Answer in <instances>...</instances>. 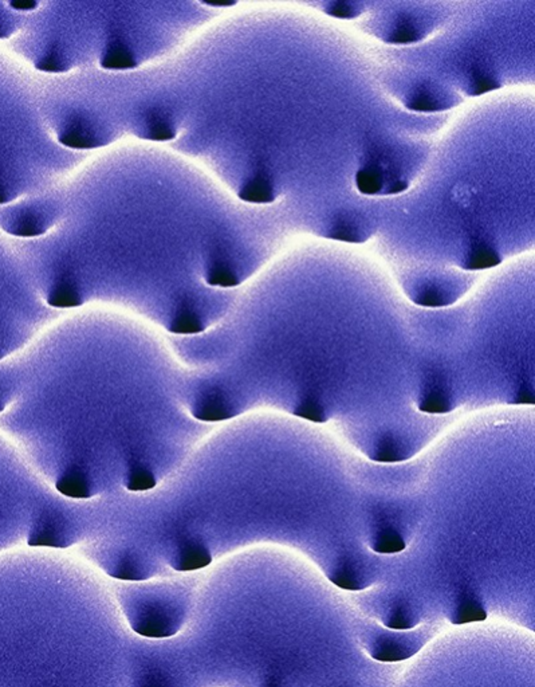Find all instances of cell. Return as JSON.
Here are the masks:
<instances>
[{
  "label": "cell",
  "mask_w": 535,
  "mask_h": 687,
  "mask_svg": "<svg viewBox=\"0 0 535 687\" xmlns=\"http://www.w3.org/2000/svg\"><path fill=\"white\" fill-rule=\"evenodd\" d=\"M373 458L379 462H397L402 459V454L396 443L385 442L377 449Z\"/></svg>",
  "instance_id": "cell-28"
},
{
  "label": "cell",
  "mask_w": 535,
  "mask_h": 687,
  "mask_svg": "<svg viewBox=\"0 0 535 687\" xmlns=\"http://www.w3.org/2000/svg\"><path fill=\"white\" fill-rule=\"evenodd\" d=\"M47 302L56 307H76L82 304V298L73 286H70L68 283H62L50 293Z\"/></svg>",
  "instance_id": "cell-10"
},
{
  "label": "cell",
  "mask_w": 535,
  "mask_h": 687,
  "mask_svg": "<svg viewBox=\"0 0 535 687\" xmlns=\"http://www.w3.org/2000/svg\"><path fill=\"white\" fill-rule=\"evenodd\" d=\"M420 409L427 414H447L451 411V404L444 395L429 394L422 402Z\"/></svg>",
  "instance_id": "cell-21"
},
{
  "label": "cell",
  "mask_w": 535,
  "mask_h": 687,
  "mask_svg": "<svg viewBox=\"0 0 535 687\" xmlns=\"http://www.w3.org/2000/svg\"><path fill=\"white\" fill-rule=\"evenodd\" d=\"M207 283L212 286H223V287H231L236 286L239 283V278L236 277L234 271L223 265H213L211 269L205 275Z\"/></svg>",
  "instance_id": "cell-15"
},
{
  "label": "cell",
  "mask_w": 535,
  "mask_h": 687,
  "mask_svg": "<svg viewBox=\"0 0 535 687\" xmlns=\"http://www.w3.org/2000/svg\"><path fill=\"white\" fill-rule=\"evenodd\" d=\"M211 561V553L203 544L188 542L181 548L172 566L178 571H196L207 566Z\"/></svg>",
  "instance_id": "cell-1"
},
{
  "label": "cell",
  "mask_w": 535,
  "mask_h": 687,
  "mask_svg": "<svg viewBox=\"0 0 535 687\" xmlns=\"http://www.w3.org/2000/svg\"><path fill=\"white\" fill-rule=\"evenodd\" d=\"M515 402L518 404H533L535 402L534 394L531 391H526V390H522L518 397L515 399Z\"/></svg>",
  "instance_id": "cell-32"
},
{
  "label": "cell",
  "mask_w": 535,
  "mask_h": 687,
  "mask_svg": "<svg viewBox=\"0 0 535 687\" xmlns=\"http://www.w3.org/2000/svg\"><path fill=\"white\" fill-rule=\"evenodd\" d=\"M56 490L70 498H89L91 496L88 481L78 472L65 474L56 482Z\"/></svg>",
  "instance_id": "cell-3"
},
{
  "label": "cell",
  "mask_w": 535,
  "mask_h": 687,
  "mask_svg": "<svg viewBox=\"0 0 535 687\" xmlns=\"http://www.w3.org/2000/svg\"><path fill=\"white\" fill-rule=\"evenodd\" d=\"M12 9L19 10V11H30L38 7V3L33 0H21V1H11L10 3Z\"/></svg>",
  "instance_id": "cell-31"
},
{
  "label": "cell",
  "mask_w": 535,
  "mask_h": 687,
  "mask_svg": "<svg viewBox=\"0 0 535 687\" xmlns=\"http://www.w3.org/2000/svg\"><path fill=\"white\" fill-rule=\"evenodd\" d=\"M419 39H420L419 30L413 26L412 23L405 22L399 24L396 27V30H393V33H390V36L387 41L390 44L405 45V44H413Z\"/></svg>",
  "instance_id": "cell-19"
},
{
  "label": "cell",
  "mask_w": 535,
  "mask_h": 687,
  "mask_svg": "<svg viewBox=\"0 0 535 687\" xmlns=\"http://www.w3.org/2000/svg\"><path fill=\"white\" fill-rule=\"evenodd\" d=\"M36 68L45 71H59L62 70L61 61L56 56H47L36 63Z\"/></svg>",
  "instance_id": "cell-30"
},
{
  "label": "cell",
  "mask_w": 535,
  "mask_h": 687,
  "mask_svg": "<svg viewBox=\"0 0 535 687\" xmlns=\"http://www.w3.org/2000/svg\"><path fill=\"white\" fill-rule=\"evenodd\" d=\"M6 200H7V199H6V196H4V192L0 188V203H4Z\"/></svg>",
  "instance_id": "cell-35"
},
{
  "label": "cell",
  "mask_w": 535,
  "mask_h": 687,
  "mask_svg": "<svg viewBox=\"0 0 535 687\" xmlns=\"http://www.w3.org/2000/svg\"><path fill=\"white\" fill-rule=\"evenodd\" d=\"M61 533L54 524V521L47 519L41 521L38 526L31 531L29 537L30 545H46V546H59L61 545Z\"/></svg>",
  "instance_id": "cell-6"
},
{
  "label": "cell",
  "mask_w": 535,
  "mask_h": 687,
  "mask_svg": "<svg viewBox=\"0 0 535 687\" xmlns=\"http://www.w3.org/2000/svg\"><path fill=\"white\" fill-rule=\"evenodd\" d=\"M155 486H156L155 475L143 467L133 469L129 474L128 482H126V487L131 492H146L153 489Z\"/></svg>",
  "instance_id": "cell-16"
},
{
  "label": "cell",
  "mask_w": 535,
  "mask_h": 687,
  "mask_svg": "<svg viewBox=\"0 0 535 687\" xmlns=\"http://www.w3.org/2000/svg\"><path fill=\"white\" fill-rule=\"evenodd\" d=\"M408 187V184L405 181H396L392 187L389 188V193H400V192L405 191Z\"/></svg>",
  "instance_id": "cell-33"
},
{
  "label": "cell",
  "mask_w": 535,
  "mask_h": 687,
  "mask_svg": "<svg viewBox=\"0 0 535 687\" xmlns=\"http://www.w3.org/2000/svg\"><path fill=\"white\" fill-rule=\"evenodd\" d=\"M175 136H176L175 129L168 124L167 121L156 120L149 126L146 137L155 141H167V140H172Z\"/></svg>",
  "instance_id": "cell-23"
},
{
  "label": "cell",
  "mask_w": 535,
  "mask_h": 687,
  "mask_svg": "<svg viewBox=\"0 0 535 687\" xmlns=\"http://www.w3.org/2000/svg\"><path fill=\"white\" fill-rule=\"evenodd\" d=\"M329 237L337 240H344V242H361L365 239L362 237V233L360 231L358 225H353V222H346V220L335 225L329 233Z\"/></svg>",
  "instance_id": "cell-17"
},
{
  "label": "cell",
  "mask_w": 535,
  "mask_h": 687,
  "mask_svg": "<svg viewBox=\"0 0 535 687\" xmlns=\"http://www.w3.org/2000/svg\"><path fill=\"white\" fill-rule=\"evenodd\" d=\"M486 616L487 612L479 599L474 594H464L457 606L452 621L455 624H467L474 621H482L486 619Z\"/></svg>",
  "instance_id": "cell-2"
},
{
  "label": "cell",
  "mask_w": 535,
  "mask_h": 687,
  "mask_svg": "<svg viewBox=\"0 0 535 687\" xmlns=\"http://www.w3.org/2000/svg\"><path fill=\"white\" fill-rule=\"evenodd\" d=\"M330 579L340 588L347 589V591H358V589H362L365 586L364 584H361V580H358V577L353 572L346 571V569L335 572V575L332 576Z\"/></svg>",
  "instance_id": "cell-27"
},
{
  "label": "cell",
  "mask_w": 535,
  "mask_h": 687,
  "mask_svg": "<svg viewBox=\"0 0 535 687\" xmlns=\"http://www.w3.org/2000/svg\"><path fill=\"white\" fill-rule=\"evenodd\" d=\"M203 3L212 6V7H227V6H234L236 1H218V3L216 1H203Z\"/></svg>",
  "instance_id": "cell-34"
},
{
  "label": "cell",
  "mask_w": 535,
  "mask_h": 687,
  "mask_svg": "<svg viewBox=\"0 0 535 687\" xmlns=\"http://www.w3.org/2000/svg\"><path fill=\"white\" fill-rule=\"evenodd\" d=\"M414 301H416V304L431 306V307L444 306L449 302L447 300V295H444L443 292H440L439 289H435V287L424 289L423 292H420V294L417 295V298Z\"/></svg>",
  "instance_id": "cell-24"
},
{
  "label": "cell",
  "mask_w": 535,
  "mask_h": 687,
  "mask_svg": "<svg viewBox=\"0 0 535 687\" xmlns=\"http://www.w3.org/2000/svg\"><path fill=\"white\" fill-rule=\"evenodd\" d=\"M498 88H499V82L496 79L492 78L490 76H479L474 79L469 94L480 96L487 91H495Z\"/></svg>",
  "instance_id": "cell-29"
},
{
  "label": "cell",
  "mask_w": 535,
  "mask_h": 687,
  "mask_svg": "<svg viewBox=\"0 0 535 687\" xmlns=\"http://www.w3.org/2000/svg\"><path fill=\"white\" fill-rule=\"evenodd\" d=\"M268 687H278V686H268Z\"/></svg>",
  "instance_id": "cell-37"
},
{
  "label": "cell",
  "mask_w": 535,
  "mask_h": 687,
  "mask_svg": "<svg viewBox=\"0 0 535 687\" xmlns=\"http://www.w3.org/2000/svg\"><path fill=\"white\" fill-rule=\"evenodd\" d=\"M413 651H409V648L397 642V641H384L379 643L374 651H372V656L374 659L384 661V662H393V661H402L408 656H411Z\"/></svg>",
  "instance_id": "cell-8"
},
{
  "label": "cell",
  "mask_w": 535,
  "mask_h": 687,
  "mask_svg": "<svg viewBox=\"0 0 535 687\" xmlns=\"http://www.w3.org/2000/svg\"><path fill=\"white\" fill-rule=\"evenodd\" d=\"M0 357H1V355H0Z\"/></svg>",
  "instance_id": "cell-38"
},
{
  "label": "cell",
  "mask_w": 535,
  "mask_h": 687,
  "mask_svg": "<svg viewBox=\"0 0 535 687\" xmlns=\"http://www.w3.org/2000/svg\"><path fill=\"white\" fill-rule=\"evenodd\" d=\"M501 263L499 254L490 248H475L469 254L467 262L464 268L467 270H483V269H490Z\"/></svg>",
  "instance_id": "cell-9"
},
{
  "label": "cell",
  "mask_w": 535,
  "mask_h": 687,
  "mask_svg": "<svg viewBox=\"0 0 535 687\" xmlns=\"http://www.w3.org/2000/svg\"><path fill=\"white\" fill-rule=\"evenodd\" d=\"M59 141L70 148L96 147V138L89 131L82 128H70L59 136Z\"/></svg>",
  "instance_id": "cell-13"
},
{
  "label": "cell",
  "mask_w": 535,
  "mask_h": 687,
  "mask_svg": "<svg viewBox=\"0 0 535 687\" xmlns=\"http://www.w3.org/2000/svg\"><path fill=\"white\" fill-rule=\"evenodd\" d=\"M231 415H233L231 409L224 404L222 399H219L216 396L207 397L205 400H203L193 409V417H198L200 420H208V422L224 420Z\"/></svg>",
  "instance_id": "cell-5"
},
{
  "label": "cell",
  "mask_w": 535,
  "mask_h": 687,
  "mask_svg": "<svg viewBox=\"0 0 535 687\" xmlns=\"http://www.w3.org/2000/svg\"><path fill=\"white\" fill-rule=\"evenodd\" d=\"M373 551L382 554H389V553H399L404 551L405 548V541L402 536L394 531V530H385L379 533L376 541L372 545Z\"/></svg>",
  "instance_id": "cell-11"
},
{
  "label": "cell",
  "mask_w": 535,
  "mask_h": 687,
  "mask_svg": "<svg viewBox=\"0 0 535 687\" xmlns=\"http://www.w3.org/2000/svg\"><path fill=\"white\" fill-rule=\"evenodd\" d=\"M12 233L19 237H35L42 234L44 228L41 220L35 215H24L18 219Z\"/></svg>",
  "instance_id": "cell-18"
},
{
  "label": "cell",
  "mask_w": 535,
  "mask_h": 687,
  "mask_svg": "<svg viewBox=\"0 0 535 687\" xmlns=\"http://www.w3.org/2000/svg\"><path fill=\"white\" fill-rule=\"evenodd\" d=\"M101 65H102V68H105L123 70V68H134L137 65V62L134 59L133 54L129 53L126 47L121 45H113L102 56Z\"/></svg>",
  "instance_id": "cell-7"
},
{
  "label": "cell",
  "mask_w": 535,
  "mask_h": 687,
  "mask_svg": "<svg viewBox=\"0 0 535 687\" xmlns=\"http://www.w3.org/2000/svg\"><path fill=\"white\" fill-rule=\"evenodd\" d=\"M239 198L248 203H271L274 200V191L271 184L263 178H257L239 192Z\"/></svg>",
  "instance_id": "cell-4"
},
{
  "label": "cell",
  "mask_w": 535,
  "mask_h": 687,
  "mask_svg": "<svg viewBox=\"0 0 535 687\" xmlns=\"http://www.w3.org/2000/svg\"><path fill=\"white\" fill-rule=\"evenodd\" d=\"M326 12L332 16L340 18V19H350L355 18L360 10L357 9V4L349 3V1H333L326 7Z\"/></svg>",
  "instance_id": "cell-26"
},
{
  "label": "cell",
  "mask_w": 535,
  "mask_h": 687,
  "mask_svg": "<svg viewBox=\"0 0 535 687\" xmlns=\"http://www.w3.org/2000/svg\"><path fill=\"white\" fill-rule=\"evenodd\" d=\"M356 185L364 195H374L382 188V178L377 169L364 168L357 172Z\"/></svg>",
  "instance_id": "cell-12"
},
{
  "label": "cell",
  "mask_w": 535,
  "mask_h": 687,
  "mask_svg": "<svg viewBox=\"0 0 535 687\" xmlns=\"http://www.w3.org/2000/svg\"><path fill=\"white\" fill-rule=\"evenodd\" d=\"M407 106L417 112H436L443 109L442 102L427 91L419 93L417 96L412 97V100L407 103Z\"/></svg>",
  "instance_id": "cell-20"
},
{
  "label": "cell",
  "mask_w": 535,
  "mask_h": 687,
  "mask_svg": "<svg viewBox=\"0 0 535 687\" xmlns=\"http://www.w3.org/2000/svg\"><path fill=\"white\" fill-rule=\"evenodd\" d=\"M169 329L173 333L192 335V333H199L204 329V327L201 324L200 318L196 315H193L190 312H183L178 317H175V320L172 321Z\"/></svg>",
  "instance_id": "cell-14"
},
{
  "label": "cell",
  "mask_w": 535,
  "mask_h": 687,
  "mask_svg": "<svg viewBox=\"0 0 535 687\" xmlns=\"http://www.w3.org/2000/svg\"><path fill=\"white\" fill-rule=\"evenodd\" d=\"M1 409H3V406H1V404H0V411H1Z\"/></svg>",
  "instance_id": "cell-36"
},
{
  "label": "cell",
  "mask_w": 535,
  "mask_h": 687,
  "mask_svg": "<svg viewBox=\"0 0 535 687\" xmlns=\"http://www.w3.org/2000/svg\"><path fill=\"white\" fill-rule=\"evenodd\" d=\"M295 415L303 417L306 420H310V422H315V423H324L326 420L324 408L320 406L318 403H314L312 400H309V402H306V403H303L298 407L295 409Z\"/></svg>",
  "instance_id": "cell-25"
},
{
  "label": "cell",
  "mask_w": 535,
  "mask_h": 687,
  "mask_svg": "<svg viewBox=\"0 0 535 687\" xmlns=\"http://www.w3.org/2000/svg\"><path fill=\"white\" fill-rule=\"evenodd\" d=\"M385 624L393 630H407V629H412L416 623L413 619L412 614L408 611V609L397 607L390 614L389 619Z\"/></svg>",
  "instance_id": "cell-22"
}]
</instances>
